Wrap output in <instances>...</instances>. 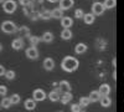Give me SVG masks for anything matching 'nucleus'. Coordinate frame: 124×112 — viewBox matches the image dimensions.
I'll return each instance as SVG.
<instances>
[{
  "label": "nucleus",
  "mask_w": 124,
  "mask_h": 112,
  "mask_svg": "<svg viewBox=\"0 0 124 112\" xmlns=\"http://www.w3.org/2000/svg\"><path fill=\"white\" fill-rule=\"evenodd\" d=\"M29 17H30L31 20H39V19H40V11H35V10H34Z\"/></svg>",
  "instance_id": "nucleus-34"
},
{
  "label": "nucleus",
  "mask_w": 124,
  "mask_h": 112,
  "mask_svg": "<svg viewBox=\"0 0 124 112\" xmlns=\"http://www.w3.org/2000/svg\"><path fill=\"white\" fill-rule=\"evenodd\" d=\"M44 1H45V0H32V4L34 5H41Z\"/></svg>",
  "instance_id": "nucleus-38"
},
{
  "label": "nucleus",
  "mask_w": 124,
  "mask_h": 112,
  "mask_svg": "<svg viewBox=\"0 0 124 112\" xmlns=\"http://www.w3.org/2000/svg\"><path fill=\"white\" fill-rule=\"evenodd\" d=\"M5 72H6V70L3 65H0V76H5Z\"/></svg>",
  "instance_id": "nucleus-37"
},
{
  "label": "nucleus",
  "mask_w": 124,
  "mask_h": 112,
  "mask_svg": "<svg viewBox=\"0 0 124 112\" xmlns=\"http://www.w3.org/2000/svg\"><path fill=\"white\" fill-rule=\"evenodd\" d=\"M17 4L21 5V6H27L30 4H32V0H19Z\"/></svg>",
  "instance_id": "nucleus-36"
},
{
  "label": "nucleus",
  "mask_w": 124,
  "mask_h": 112,
  "mask_svg": "<svg viewBox=\"0 0 124 112\" xmlns=\"http://www.w3.org/2000/svg\"><path fill=\"white\" fill-rule=\"evenodd\" d=\"M85 11L82 9H76L75 10V17L76 19H83V16H85Z\"/></svg>",
  "instance_id": "nucleus-32"
},
{
  "label": "nucleus",
  "mask_w": 124,
  "mask_h": 112,
  "mask_svg": "<svg viewBox=\"0 0 124 112\" xmlns=\"http://www.w3.org/2000/svg\"><path fill=\"white\" fill-rule=\"evenodd\" d=\"M27 39H29L30 44L32 45V46H37V45L40 44V41H41V37H39V36H35V35H30Z\"/></svg>",
  "instance_id": "nucleus-26"
},
{
  "label": "nucleus",
  "mask_w": 124,
  "mask_h": 112,
  "mask_svg": "<svg viewBox=\"0 0 124 112\" xmlns=\"http://www.w3.org/2000/svg\"><path fill=\"white\" fill-rule=\"evenodd\" d=\"M123 112H124V102H123Z\"/></svg>",
  "instance_id": "nucleus-42"
},
{
  "label": "nucleus",
  "mask_w": 124,
  "mask_h": 112,
  "mask_svg": "<svg viewBox=\"0 0 124 112\" xmlns=\"http://www.w3.org/2000/svg\"><path fill=\"white\" fill-rule=\"evenodd\" d=\"M0 108H1V106H0Z\"/></svg>",
  "instance_id": "nucleus-45"
},
{
  "label": "nucleus",
  "mask_w": 124,
  "mask_h": 112,
  "mask_svg": "<svg viewBox=\"0 0 124 112\" xmlns=\"http://www.w3.org/2000/svg\"><path fill=\"white\" fill-rule=\"evenodd\" d=\"M4 1H5V0H0V4H3Z\"/></svg>",
  "instance_id": "nucleus-41"
},
{
  "label": "nucleus",
  "mask_w": 124,
  "mask_h": 112,
  "mask_svg": "<svg viewBox=\"0 0 124 112\" xmlns=\"http://www.w3.org/2000/svg\"><path fill=\"white\" fill-rule=\"evenodd\" d=\"M99 103H101L102 107L108 108V107H110V105H112V98L109 97V95H108V96H102L101 100H99Z\"/></svg>",
  "instance_id": "nucleus-19"
},
{
  "label": "nucleus",
  "mask_w": 124,
  "mask_h": 112,
  "mask_svg": "<svg viewBox=\"0 0 124 112\" xmlns=\"http://www.w3.org/2000/svg\"><path fill=\"white\" fill-rule=\"evenodd\" d=\"M73 25V19L70 16H63L61 19V26L62 29H71Z\"/></svg>",
  "instance_id": "nucleus-12"
},
{
  "label": "nucleus",
  "mask_w": 124,
  "mask_h": 112,
  "mask_svg": "<svg viewBox=\"0 0 124 112\" xmlns=\"http://www.w3.org/2000/svg\"><path fill=\"white\" fill-rule=\"evenodd\" d=\"M57 90L60 91L61 94L71 92V91H72V86H71V84L68 82L67 80H62V81H60V82H58V87H57Z\"/></svg>",
  "instance_id": "nucleus-7"
},
{
  "label": "nucleus",
  "mask_w": 124,
  "mask_h": 112,
  "mask_svg": "<svg viewBox=\"0 0 124 112\" xmlns=\"http://www.w3.org/2000/svg\"><path fill=\"white\" fill-rule=\"evenodd\" d=\"M87 50H88V46H87L85 43H78V44L75 46V52H76L77 55H83Z\"/></svg>",
  "instance_id": "nucleus-13"
},
{
  "label": "nucleus",
  "mask_w": 124,
  "mask_h": 112,
  "mask_svg": "<svg viewBox=\"0 0 124 112\" xmlns=\"http://www.w3.org/2000/svg\"><path fill=\"white\" fill-rule=\"evenodd\" d=\"M1 51H3V45L0 44V52H1Z\"/></svg>",
  "instance_id": "nucleus-40"
},
{
  "label": "nucleus",
  "mask_w": 124,
  "mask_h": 112,
  "mask_svg": "<svg viewBox=\"0 0 124 112\" xmlns=\"http://www.w3.org/2000/svg\"><path fill=\"white\" fill-rule=\"evenodd\" d=\"M17 1L15 0H5L3 3V10L6 14H14L17 9Z\"/></svg>",
  "instance_id": "nucleus-3"
},
{
  "label": "nucleus",
  "mask_w": 124,
  "mask_h": 112,
  "mask_svg": "<svg viewBox=\"0 0 124 112\" xmlns=\"http://www.w3.org/2000/svg\"><path fill=\"white\" fill-rule=\"evenodd\" d=\"M16 77V72L14 70H6V72H5V78L9 80V81H11Z\"/></svg>",
  "instance_id": "nucleus-30"
},
{
  "label": "nucleus",
  "mask_w": 124,
  "mask_h": 112,
  "mask_svg": "<svg viewBox=\"0 0 124 112\" xmlns=\"http://www.w3.org/2000/svg\"><path fill=\"white\" fill-rule=\"evenodd\" d=\"M58 112H63V111H58Z\"/></svg>",
  "instance_id": "nucleus-43"
},
{
  "label": "nucleus",
  "mask_w": 124,
  "mask_h": 112,
  "mask_svg": "<svg viewBox=\"0 0 124 112\" xmlns=\"http://www.w3.org/2000/svg\"><path fill=\"white\" fill-rule=\"evenodd\" d=\"M106 11V8H104V4L101 3V1H96V3H93L92 6H91V13L92 14H94L96 16H101L103 15Z\"/></svg>",
  "instance_id": "nucleus-4"
},
{
  "label": "nucleus",
  "mask_w": 124,
  "mask_h": 112,
  "mask_svg": "<svg viewBox=\"0 0 124 112\" xmlns=\"http://www.w3.org/2000/svg\"><path fill=\"white\" fill-rule=\"evenodd\" d=\"M0 106H1V108H5V110H8V108L11 107V106H13V102H11V100H10V97L4 96V97L1 98V101H0Z\"/></svg>",
  "instance_id": "nucleus-21"
},
{
  "label": "nucleus",
  "mask_w": 124,
  "mask_h": 112,
  "mask_svg": "<svg viewBox=\"0 0 124 112\" xmlns=\"http://www.w3.org/2000/svg\"><path fill=\"white\" fill-rule=\"evenodd\" d=\"M10 100H11L13 105H17V103H20V101H21V96L19 94H13L10 96Z\"/></svg>",
  "instance_id": "nucleus-31"
},
{
  "label": "nucleus",
  "mask_w": 124,
  "mask_h": 112,
  "mask_svg": "<svg viewBox=\"0 0 124 112\" xmlns=\"http://www.w3.org/2000/svg\"><path fill=\"white\" fill-rule=\"evenodd\" d=\"M81 112H85V111H81Z\"/></svg>",
  "instance_id": "nucleus-44"
},
{
  "label": "nucleus",
  "mask_w": 124,
  "mask_h": 112,
  "mask_svg": "<svg viewBox=\"0 0 124 112\" xmlns=\"http://www.w3.org/2000/svg\"><path fill=\"white\" fill-rule=\"evenodd\" d=\"M81 108L82 107H81L79 103H72L71 105V112H81L82 111Z\"/></svg>",
  "instance_id": "nucleus-33"
},
{
  "label": "nucleus",
  "mask_w": 124,
  "mask_h": 112,
  "mask_svg": "<svg viewBox=\"0 0 124 112\" xmlns=\"http://www.w3.org/2000/svg\"><path fill=\"white\" fill-rule=\"evenodd\" d=\"M0 29H1V31L4 34H8V35L17 33V26L14 21H11V20H5V21H3Z\"/></svg>",
  "instance_id": "nucleus-2"
},
{
  "label": "nucleus",
  "mask_w": 124,
  "mask_h": 112,
  "mask_svg": "<svg viewBox=\"0 0 124 112\" xmlns=\"http://www.w3.org/2000/svg\"><path fill=\"white\" fill-rule=\"evenodd\" d=\"M42 66L46 71H52L55 69V60L52 57H45L44 62H42Z\"/></svg>",
  "instance_id": "nucleus-10"
},
{
  "label": "nucleus",
  "mask_w": 124,
  "mask_h": 112,
  "mask_svg": "<svg viewBox=\"0 0 124 112\" xmlns=\"http://www.w3.org/2000/svg\"><path fill=\"white\" fill-rule=\"evenodd\" d=\"M79 67V61L75 57V56H65L61 61V69L65 71V72H75L76 70H78Z\"/></svg>",
  "instance_id": "nucleus-1"
},
{
  "label": "nucleus",
  "mask_w": 124,
  "mask_h": 112,
  "mask_svg": "<svg viewBox=\"0 0 124 112\" xmlns=\"http://www.w3.org/2000/svg\"><path fill=\"white\" fill-rule=\"evenodd\" d=\"M78 103L81 105V107H88V106H89V103H92V102H91L89 97H85V96H82V97L79 98V101H78Z\"/></svg>",
  "instance_id": "nucleus-27"
},
{
  "label": "nucleus",
  "mask_w": 124,
  "mask_h": 112,
  "mask_svg": "<svg viewBox=\"0 0 124 112\" xmlns=\"http://www.w3.org/2000/svg\"><path fill=\"white\" fill-rule=\"evenodd\" d=\"M25 55H26V57H27V59H30V60H37V59H39V56H40L37 47H36V46H32V45H31L30 47H27V49H26Z\"/></svg>",
  "instance_id": "nucleus-6"
},
{
  "label": "nucleus",
  "mask_w": 124,
  "mask_h": 112,
  "mask_svg": "<svg viewBox=\"0 0 124 112\" xmlns=\"http://www.w3.org/2000/svg\"><path fill=\"white\" fill-rule=\"evenodd\" d=\"M6 94H8V87L5 86V85H0V96H6Z\"/></svg>",
  "instance_id": "nucleus-35"
},
{
  "label": "nucleus",
  "mask_w": 124,
  "mask_h": 112,
  "mask_svg": "<svg viewBox=\"0 0 124 112\" xmlns=\"http://www.w3.org/2000/svg\"><path fill=\"white\" fill-rule=\"evenodd\" d=\"M54 34L51 33V31H46L42 34V36H41V41H44L45 44H51L54 41Z\"/></svg>",
  "instance_id": "nucleus-17"
},
{
  "label": "nucleus",
  "mask_w": 124,
  "mask_h": 112,
  "mask_svg": "<svg viewBox=\"0 0 124 112\" xmlns=\"http://www.w3.org/2000/svg\"><path fill=\"white\" fill-rule=\"evenodd\" d=\"M40 19H42V20H50V19H52V14H51V10H47V9H44V10H41L40 11Z\"/></svg>",
  "instance_id": "nucleus-25"
},
{
  "label": "nucleus",
  "mask_w": 124,
  "mask_h": 112,
  "mask_svg": "<svg viewBox=\"0 0 124 112\" xmlns=\"http://www.w3.org/2000/svg\"><path fill=\"white\" fill-rule=\"evenodd\" d=\"M47 1H48V3H52V4H54V3H58L60 0H47Z\"/></svg>",
  "instance_id": "nucleus-39"
},
{
  "label": "nucleus",
  "mask_w": 124,
  "mask_h": 112,
  "mask_svg": "<svg viewBox=\"0 0 124 112\" xmlns=\"http://www.w3.org/2000/svg\"><path fill=\"white\" fill-rule=\"evenodd\" d=\"M60 36H61L62 40H71L72 36H73V33H72L71 29H62Z\"/></svg>",
  "instance_id": "nucleus-18"
},
{
  "label": "nucleus",
  "mask_w": 124,
  "mask_h": 112,
  "mask_svg": "<svg viewBox=\"0 0 124 112\" xmlns=\"http://www.w3.org/2000/svg\"><path fill=\"white\" fill-rule=\"evenodd\" d=\"M83 20H85V24H87V25H92V24H94L96 15H94V14H92V13H87V14H85Z\"/></svg>",
  "instance_id": "nucleus-23"
},
{
  "label": "nucleus",
  "mask_w": 124,
  "mask_h": 112,
  "mask_svg": "<svg viewBox=\"0 0 124 112\" xmlns=\"http://www.w3.org/2000/svg\"><path fill=\"white\" fill-rule=\"evenodd\" d=\"M103 4H104L106 9H113V8H116V5H117V0H104Z\"/></svg>",
  "instance_id": "nucleus-29"
},
{
  "label": "nucleus",
  "mask_w": 124,
  "mask_h": 112,
  "mask_svg": "<svg viewBox=\"0 0 124 112\" xmlns=\"http://www.w3.org/2000/svg\"><path fill=\"white\" fill-rule=\"evenodd\" d=\"M24 45H25V43H24V37H21V36L15 37L13 41H11V47H13L14 50H16V51H19V50L24 49Z\"/></svg>",
  "instance_id": "nucleus-8"
},
{
  "label": "nucleus",
  "mask_w": 124,
  "mask_h": 112,
  "mask_svg": "<svg viewBox=\"0 0 124 112\" xmlns=\"http://www.w3.org/2000/svg\"><path fill=\"white\" fill-rule=\"evenodd\" d=\"M72 98H73V95H72L71 92H65V94H61L60 101H61L62 105H67L72 101Z\"/></svg>",
  "instance_id": "nucleus-15"
},
{
  "label": "nucleus",
  "mask_w": 124,
  "mask_h": 112,
  "mask_svg": "<svg viewBox=\"0 0 124 112\" xmlns=\"http://www.w3.org/2000/svg\"><path fill=\"white\" fill-rule=\"evenodd\" d=\"M32 98L36 101V102H42L47 98V94L42 88H35L34 92H32Z\"/></svg>",
  "instance_id": "nucleus-5"
},
{
  "label": "nucleus",
  "mask_w": 124,
  "mask_h": 112,
  "mask_svg": "<svg viewBox=\"0 0 124 112\" xmlns=\"http://www.w3.org/2000/svg\"><path fill=\"white\" fill-rule=\"evenodd\" d=\"M17 34L21 37H29L31 33L27 26H20V27H17Z\"/></svg>",
  "instance_id": "nucleus-22"
},
{
  "label": "nucleus",
  "mask_w": 124,
  "mask_h": 112,
  "mask_svg": "<svg viewBox=\"0 0 124 112\" xmlns=\"http://www.w3.org/2000/svg\"><path fill=\"white\" fill-rule=\"evenodd\" d=\"M32 11H34V4H30V5H27V6H23V13H24V15L30 16Z\"/></svg>",
  "instance_id": "nucleus-28"
},
{
  "label": "nucleus",
  "mask_w": 124,
  "mask_h": 112,
  "mask_svg": "<svg viewBox=\"0 0 124 112\" xmlns=\"http://www.w3.org/2000/svg\"><path fill=\"white\" fill-rule=\"evenodd\" d=\"M47 97H48V100L51 101V102H57V101H60V98H61V92L57 88H55L52 91H50Z\"/></svg>",
  "instance_id": "nucleus-11"
},
{
  "label": "nucleus",
  "mask_w": 124,
  "mask_h": 112,
  "mask_svg": "<svg viewBox=\"0 0 124 112\" xmlns=\"http://www.w3.org/2000/svg\"><path fill=\"white\" fill-rule=\"evenodd\" d=\"M88 97H89V100H91V102H99L102 95L99 94L98 90H93V91H91V92H89Z\"/></svg>",
  "instance_id": "nucleus-16"
},
{
  "label": "nucleus",
  "mask_w": 124,
  "mask_h": 112,
  "mask_svg": "<svg viewBox=\"0 0 124 112\" xmlns=\"http://www.w3.org/2000/svg\"><path fill=\"white\" fill-rule=\"evenodd\" d=\"M98 91H99V94H101L102 96H108V95L110 94V86H109L108 84H102V85L99 86Z\"/></svg>",
  "instance_id": "nucleus-20"
},
{
  "label": "nucleus",
  "mask_w": 124,
  "mask_h": 112,
  "mask_svg": "<svg viewBox=\"0 0 124 112\" xmlns=\"http://www.w3.org/2000/svg\"><path fill=\"white\" fill-rule=\"evenodd\" d=\"M51 14H52V19H62L63 17V10L61 8H56L54 10H51Z\"/></svg>",
  "instance_id": "nucleus-24"
},
{
  "label": "nucleus",
  "mask_w": 124,
  "mask_h": 112,
  "mask_svg": "<svg viewBox=\"0 0 124 112\" xmlns=\"http://www.w3.org/2000/svg\"><path fill=\"white\" fill-rule=\"evenodd\" d=\"M24 106H25V108H26L27 111H32V110L36 108L37 103H36V101H35L34 98H26L25 102H24Z\"/></svg>",
  "instance_id": "nucleus-14"
},
{
  "label": "nucleus",
  "mask_w": 124,
  "mask_h": 112,
  "mask_svg": "<svg viewBox=\"0 0 124 112\" xmlns=\"http://www.w3.org/2000/svg\"><path fill=\"white\" fill-rule=\"evenodd\" d=\"M73 4H75V0H60L58 1V8H61L63 11H66V10L72 9Z\"/></svg>",
  "instance_id": "nucleus-9"
}]
</instances>
